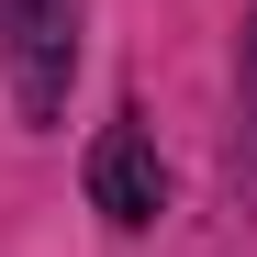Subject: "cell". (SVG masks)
Listing matches in <instances>:
<instances>
[{"instance_id": "obj_1", "label": "cell", "mask_w": 257, "mask_h": 257, "mask_svg": "<svg viewBox=\"0 0 257 257\" xmlns=\"http://www.w3.org/2000/svg\"><path fill=\"white\" fill-rule=\"evenodd\" d=\"M78 45H90V0H0V78H12V112L34 135L67 123Z\"/></svg>"}, {"instance_id": "obj_2", "label": "cell", "mask_w": 257, "mask_h": 257, "mask_svg": "<svg viewBox=\"0 0 257 257\" xmlns=\"http://www.w3.org/2000/svg\"><path fill=\"white\" fill-rule=\"evenodd\" d=\"M78 179H90V212L112 235H146L157 212H168V157H157V123L123 101L101 135H90V168H78Z\"/></svg>"}, {"instance_id": "obj_3", "label": "cell", "mask_w": 257, "mask_h": 257, "mask_svg": "<svg viewBox=\"0 0 257 257\" xmlns=\"http://www.w3.org/2000/svg\"><path fill=\"white\" fill-rule=\"evenodd\" d=\"M224 168H235V212H257V0L235 23V146H224Z\"/></svg>"}]
</instances>
